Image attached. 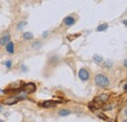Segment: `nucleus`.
Returning <instances> with one entry per match:
<instances>
[{
	"label": "nucleus",
	"mask_w": 127,
	"mask_h": 122,
	"mask_svg": "<svg viewBox=\"0 0 127 122\" xmlns=\"http://www.w3.org/2000/svg\"><path fill=\"white\" fill-rule=\"evenodd\" d=\"M97 100H99L100 102H102V103H105V102H107V101L109 100V95L106 94V93H104V94L100 95V96L97 98Z\"/></svg>",
	"instance_id": "1a4fd4ad"
},
{
	"label": "nucleus",
	"mask_w": 127,
	"mask_h": 122,
	"mask_svg": "<svg viewBox=\"0 0 127 122\" xmlns=\"http://www.w3.org/2000/svg\"><path fill=\"white\" fill-rule=\"evenodd\" d=\"M126 23H127V22H126V20H123V25H127Z\"/></svg>",
	"instance_id": "aec40b11"
},
{
	"label": "nucleus",
	"mask_w": 127,
	"mask_h": 122,
	"mask_svg": "<svg viewBox=\"0 0 127 122\" xmlns=\"http://www.w3.org/2000/svg\"><path fill=\"white\" fill-rule=\"evenodd\" d=\"M15 45H14V43L12 42V41H9L7 44H6V51L8 53H10V54H13L14 53V51H15Z\"/></svg>",
	"instance_id": "423d86ee"
},
{
	"label": "nucleus",
	"mask_w": 127,
	"mask_h": 122,
	"mask_svg": "<svg viewBox=\"0 0 127 122\" xmlns=\"http://www.w3.org/2000/svg\"><path fill=\"white\" fill-rule=\"evenodd\" d=\"M26 22H21L18 25V29H23L24 26H26Z\"/></svg>",
	"instance_id": "dca6fc26"
},
{
	"label": "nucleus",
	"mask_w": 127,
	"mask_h": 122,
	"mask_svg": "<svg viewBox=\"0 0 127 122\" xmlns=\"http://www.w3.org/2000/svg\"><path fill=\"white\" fill-rule=\"evenodd\" d=\"M47 34H48L47 32H45V33H43V37H46V36H47Z\"/></svg>",
	"instance_id": "412c9836"
},
{
	"label": "nucleus",
	"mask_w": 127,
	"mask_h": 122,
	"mask_svg": "<svg viewBox=\"0 0 127 122\" xmlns=\"http://www.w3.org/2000/svg\"><path fill=\"white\" fill-rule=\"evenodd\" d=\"M10 41V35L9 34H5L0 38V45L1 46H5L8 42Z\"/></svg>",
	"instance_id": "0eeeda50"
},
{
	"label": "nucleus",
	"mask_w": 127,
	"mask_h": 122,
	"mask_svg": "<svg viewBox=\"0 0 127 122\" xmlns=\"http://www.w3.org/2000/svg\"><path fill=\"white\" fill-rule=\"evenodd\" d=\"M123 89H124V91H126V84H124V86H123Z\"/></svg>",
	"instance_id": "4be33fe9"
},
{
	"label": "nucleus",
	"mask_w": 127,
	"mask_h": 122,
	"mask_svg": "<svg viewBox=\"0 0 127 122\" xmlns=\"http://www.w3.org/2000/svg\"><path fill=\"white\" fill-rule=\"evenodd\" d=\"M2 110V107H1V106H0V111H1Z\"/></svg>",
	"instance_id": "5701e85b"
},
{
	"label": "nucleus",
	"mask_w": 127,
	"mask_h": 122,
	"mask_svg": "<svg viewBox=\"0 0 127 122\" xmlns=\"http://www.w3.org/2000/svg\"><path fill=\"white\" fill-rule=\"evenodd\" d=\"M95 83L101 88H107L110 85V79L106 75L100 73L95 76Z\"/></svg>",
	"instance_id": "f257e3e1"
},
{
	"label": "nucleus",
	"mask_w": 127,
	"mask_h": 122,
	"mask_svg": "<svg viewBox=\"0 0 127 122\" xmlns=\"http://www.w3.org/2000/svg\"><path fill=\"white\" fill-rule=\"evenodd\" d=\"M23 90H24V92H25V93H26V94H30V93L35 92L36 86H35L33 83H28V84L24 85Z\"/></svg>",
	"instance_id": "f03ea898"
},
{
	"label": "nucleus",
	"mask_w": 127,
	"mask_h": 122,
	"mask_svg": "<svg viewBox=\"0 0 127 122\" xmlns=\"http://www.w3.org/2000/svg\"><path fill=\"white\" fill-rule=\"evenodd\" d=\"M112 65H113V63L111 62V61H106V62L104 63V66L105 67H107V68H111V66H112Z\"/></svg>",
	"instance_id": "4468645a"
},
{
	"label": "nucleus",
	"mask_w": 127,
	"mask_h": 122,
	"mask_svg": "<svg viewBox=\"0 0 127 122\" xmlns=\"http://www.w3.org/2000/svg\"><path fill=\"white\" fill-rule=\"evenodd\" d=\"M11 66H12V61H7V62L5 63V66L7 68H10V67H11Z\"/></svg>",
	"instance_id": "f3484780"
},
{
	"label": "nucleus",
	"mask_w": 127,
	"mask_h": 122,
	"mask_svg": "<svg viewBox=\"0 0 127 122\" xmlns=\"http://www.w3.org/2000/svg\"><path fill=\"white\" fill-rule=\"evenodd\" d=\"M98 116H101V118L104 119V120H107V119H108V117L106 116L105 114H103V113H98Z\"/></svg>",
	"instance_id": "a211bd4d"
},
{
	"label": "nucleus",
	"mask_w": 127,
	"mask_h": 122,
	"mask_svg": "<svg viewBox=\"0 0 127 122\" xmlns=\"http://www.w3.org/2000/svg\"><path fill=\"white\" fill-rule=\"evenodd\" d=\"M23 38H24L25 40L32 39V38H33V33H31V32H29V31H26V32H25V33H24Z\"/></svg>",
	"instance_id": "f8f14e48"
},
{
	"label": "nucleus",
	"mask_w": 127,
	"mask_h": 122,
	"mask_svg": "<svg viewBox=\"0 0 127 122\" xmlns=\"http://www.w3.org/2000/svg\"><path fill=\"white\" fill-rule=\"evenodd\" d=\"M41 46H42V43H41V42H39V41L34 42V43L32 44L33 49H40V47H41Z\"/></svg>",
	"instance_id": "2eb2a0df"
},
{
	"label": "nucleus",
	"mask_w": 127,
	"mask_h": 122,
	"mask_svg": "<svg viewBox=\"0 0 127 122\" xmlns=\"http://www.w3.org/2000/svg\"><path fill=\"white\" fill-rule=\"evenodd\" d=\"M75 19L73 18L72 16H68V17H66L65 19H64V21H63V24L65 25L66 26H68V27H69V26H71V25H73L75 24Z\"/></svg>",
	"instance_id": "7ed1b4c3"
},
{
	"label": "nucleus",
	"mask_w": 127,
	"mask_h": 122,
	"mask_svg": "<svg viewBox=\"0 0 127 122\" xmlns=\"http://www.w3.org/2000/svg\"><path fill=\"white\" fill-rule=\"evenodd\" d=\"M69 113H70V110H69V109H67V108L60 109V111H59V114H60L61 116H67V115H69Z\"/></svg>",
	"instance_id": "9b49d317"
},
{
	"label": "nucleus",
	"mask_w": 127,
	"mask_h": 122,
	"mask_svg": "<svg viewBox=\"0 0 127 122\" xmlns=\"http://www.w3.org/2000/svg\"><path fill=\"white\" fill-rule=\"evenodd\" d=\"M78 76L82 81H87L89 79V72L85 68H81L78 72Z\"/></svg>",
	"instance_id": "20e7f679"
},
{
	"label": "nucleus",
	"mask_w": 127,
	"mask_h": 122,
	"mask_svg": "<svg viewBox=\"0 0 127 122\" xmlns=\"http://www.w3.org/2000/svg\"><path fill=\"white\" fill-rule=\"evenodd\" d=\"M0 122H4V121H3V120H1V119H0Z\"/></svg>",
	"instance_id": "b1692460"
},
{
	"label": "nucleus",
	"mask_w": 127,
	"mask_h": 122,
	"mask_svg": "<svg viewBox=\"0 0 127 122\" xmlns=\"http://www.w3.org/2000/svg\"><path fill=\"white\" fill-rule=\"evenodd\" d=\"M0 92H1V90H0Z\"/></svg>",
	"instance_id": "393cba45"
},
{
	"label": "nucleus",
	"mask_w": 127,
	"mask_h": 122,
	"mask_svg": "<svg viewBox=\"0 0 127 122\" xmlns=\"http://www.w3.org/2000/svg\"><path fill=\"white\" fill-rule=\"evenodd\" d=\"M108 27H109V25H108V24H102V25H100L97 27V31H99V32L105 31V30L107 29Z\"/></svg>",
	"instance_id": "9d476101"
},
{
	"label": "nucleus",
	"mask_w": 127,
	"mask_h": 122,
	"mask_svg": "<svg viewBox=\"0 0 127 122\" xmlns=\"http://www.w3.org/2000/svg\"><path fill=\"white\" fill-rule=\"evenodd\" d=\"M20 100L17 98V97H14V98H11V99H8V100H6L4 103L6 104V105H13V104H16V103H18Z\"/></svg>",
	"instance_id": "6e6552de"
},
{
	"label": "nucleus",
	"mask_w": 127,
	"mask_h": 122,
	"mask_svg": "<svg viewBox=\"0 0 127 122\" xmlns=\"http://www.w3.org/2000/svg\"><path fill=\"white\" fill-rule=\"evenodd\" d=\"M123 66H125V67H126V66H127V61H126V59H125V60H124V61H123Z\"/></svg>",
	"instance_id": "6ab92c4d"
},
{
	"label": "nucleus",
	"mask_w": 127,
	"mask_h": 122,
	"mask_svg": "<svg viewBox=\"0 0 127 122\" xmlns=\"http://www.w3.org/2000/svg\"><path fill=\"white\" fill-rule=\"evenodd\" d=\"M58 103H61V102H55V101H46L43 104H41L42 107H55Z\"/></svg>",
	"instance_id": "39448f33"
},
{
	"label": "nucleus",
	"mask_w": 127,
	"mask_h": 122,
	"mask_svg": "<svg viewBox=\"0 0 127 122\" xmlns=\"http://www.w3.org/2000/svg\"><path fill=\"white\" fill-rule=\"evenodd\" d=\"M93 60H94L96 63L99 64V63H102V62H103V57L100 56V55H98V54H96V55L93 56Z\"/></svg>",
	"instance_id": "ddd939ff"
}]
</instances>
